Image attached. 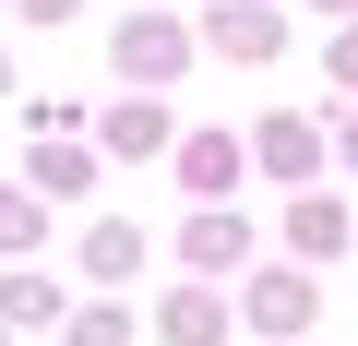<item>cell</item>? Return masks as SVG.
Here are the masks:
<instances>
[{"mask_svg":"<svg viewBox=\"0 0 358 346\" xmlns=\"http://www.w3.org/2000/svg\"><path fill=\"white\" fill-rule=\"evenodd\" d=\"M322 143H334V155H346V167H358V108H346V120H334V131H322Z\"/></svg>","mask_w":358,"mask_h":346,"instance_id":"cell-17","label":"cell"},{"mask_svg":"<svg viewBox=\"0 0 358 346\" xmlns=\"http://www.w3.org/2000/svg\"><path fill=\"white\" fill-rule=\"evenodd\" d=\"M13 13H36V24H72V13H84V0H13Z\"/></svg>","mask_w":358,"mask_h":346,"instance_id":"cell-16","label":"cell"},{"mask_svg":"<svg viewBox=\"0 0 358 346\" xmlns=\"http://www.w3.org/2000/svg\"><path fill=\"white\" fill-rule=\"evenodd\" d=\"M310 13H346V24H358V0H310Z\"/></svg>","mask_w":358,"mask_h":346,"instance_id":"cell-18","label":"cell"},{"mask_svg":"<svg viewBox=\"0 0 358 346\" xmlns=\"http://www.w3.org/2000/svg\"><path fill=\"white\" fill-rule=\"evenodd\" d=\"M60 310H72V298H60L36 263H13V275H0V334H36V322H60Z\"/></svg>","mask_w":358,"mask_h":346,"instance_id":"cell-6","label":"cell"},{"mask_svg":"<svg viewBox=\"0 0 358 346\" xmlns=\"http://www.w3.org/2000/svg\"><path fill=\"white\" fill-rule=\"evenodd\" d=\"M346 239H358V215H346V203H334V192H310V203H299V215H287V251H299V275H310V263H334V251H346Z\"/></svg>","mask_w":358,"mask_h":346,"instance_id":"cell-5","label":"cell"},{"mask_svg":"<svg viewBox=\"0 0 358 346\" xmlns=\"http://www.w3.org/2000/svg\"><path fill=\"white\" fill-rule=\"evenodd\" d=\"M239 310H251V334H275V346H287V334H310L322 287H310L299 263H275V275H251V298H239Z\"/></svg>","mask_w":358,"mask_h":346,"instance_id":"cell-3","label":"cell"},{"mask_svg":"<svg viewBox=\"0 0 358 346\" xmlns=\"http://www.w3.org/2000/svg\"><path fill=\"white\" fill-rule=\"evenodd\" d=\"M192 48H215V60H287V13H263V0H227V13H203V36Z\"/></svg>","mask_w":358,"mask_h":346,"instance_id":"cell-2","label":"cell"},{"mask_svg":"<svg viewBox=\"0 0 358 346\" xmlns=\"http://www.w3.org/2000/svg\"><path fill=\"white\" fill-rule=\"evenodd\" d=\"M84 275H108V287H120V275H143V227H131V215H96V239H84Z\"/></svg>","mask_w":358,"mask_h":346,"instance_id":"cell-12","label":"cell"},{"mask_svg":"<svg viewBox=\"0 0 358 346\" xmlns=\"http://www.w3.org/2000/svg\"><path fill=\"white\" fill-rule=\"evenodd\" d=\"M322 72H334V84H358V24H334V48H322Z\"/></svg>","mask_w":358,"mask_h":346,"instance_id":"cell-15","label":"cell"},{"mask_svg":"<svg viewBox=\"0 0 358 346\" xmlns=\"http://www.w3.org/2000/svg\"><path fill=\"white\" fill-rule=\"evenodd\" d=\"M179 143V120L155 108V96H131V108H108V155H167Z\"/></svg>","mask_w":358,"mask_h":346,"instance_id":"cell-9","label":"cell"},{"mask_svg":"<svg viewBox=\"0 0 358 346\" xmlns=\"http://www.w3.org/2000/svg\"><path fill=\"white\" fill-rule=\"evenodd\" d=\"M263 167H275V180H310V167H322V120H263V143H251Z\"/></svg>","mask_w":358,"mask_h":346,"instance_id":"cell-8","label":"cell"},{"mask_svg":"<svg viewBox=\"0 0 358 346\" xmlns=\"http://www.w3.org/2000/svg\"><path fill=\"white\" fill-rule=\"evenodd\" d=\"M0 84H13V60H0Z\"/></svg>","mask_w":358,"mask_h":346,"instance_id":"cell-19","label":"cell"},{"mask_svg":"<svg viewBox=\"0 0 358 346\" xmlns=\"http://www.w3.org/2000/svg\"><path fill=\"white\" fill-rule=\"evenodd\" d=\"M179 180H192V192L215 203V192L239 180V131H192V143H179Z\"/></svg>","mask_w":358,"mask_h":346,"instance_id":"cell-10","label":"cell"},{"mask_svg":"<svg viewBox=\"0 0 358 346\" xmlns=\"http://www.w3.org/2000/svg\"><path fill=\"white\" fill-rule=\"evenodd\" d=\"M24 192H60V203H84V192H96V155H84V143H36Z\"/></svg>","mask_w":358,"mask_h":346,"instance_id":"cell-11","label":"cell"},{"mask_svg":"<svg viewBox=\"0 0 358 346\" xmlns=\"http://www.w3.org/2000/svg\"><path fill=\"white\" fill-rule=\"evenodd\" d=\"M108 60H120V84H179V60H192V24H167V13H131V24L108 36Z\"/></svg>","mask_w":358,"mask_h":346,"instance_id":"cell-1","label":"cell"},{"mask_svg":"<svg viewBox=\"0 0 358 346\" xmlns=\"http://www.w3.org/2000/svg\"><path fill=\"white\" fill-rule=\"evenodd\" d=\"M131 334H143L131 310H72V346H131Z\"/></svg>","mask_w":358,"mask_h":346,"instance_id":"cell-14","label":"cell"},{"mask_svg":"<svg viewBox=\"0 0 358 346\" xmlns=\"http://www.w3.org/2000/svg\"><path fill=\"white\" fill-rule=\"evenodd\" d=\"M155 334H167V346H215V334H227V298H215V287H179V298L155 310Z\"/></svg>","mask_w":358,"mask_h":346,"instance_id":"cell-7","label":"cell"},{"mask_svg":"<svg viewBox=\"0 0 358 346\" xmlns=\"http://www.w3.org/2000/svg\"><path fill=\"white\" fill-rule=\"evenodd\" d=\"M179 251H192V275H227V263H251V215H227V203H203L192 227H179Z\"/></svg>","mask_w":358,"mask_h":346,"instance_id":"cell-4","label":"cell"},{"mask_svg":"<svg viewBox=\"0 0 358 346\" xmlns=\"http://www.w3.org/2000/svg\"><path fill=\"white\" fill-rule=\"evenodd\" d=\"M36 239H48V203H36V192H0V251H13V263H24Z\"/></svg>","mask_w":358,"mask_h":346,"instance_id":"cell-13","label":"cell"},{"mask_svg":"<svg viewBox=\"0 0 358 346\" xmlns=\"http://www.w3.org/2000/svg\"><path fill=\"white\" fill-rule=\"evenodd\" d=\"M0 346H13V334H0Z\"/></svg>","mask_w":358,"mask_h":346,"instance_id":"cell-20","label":"cell"}]
</instances>
